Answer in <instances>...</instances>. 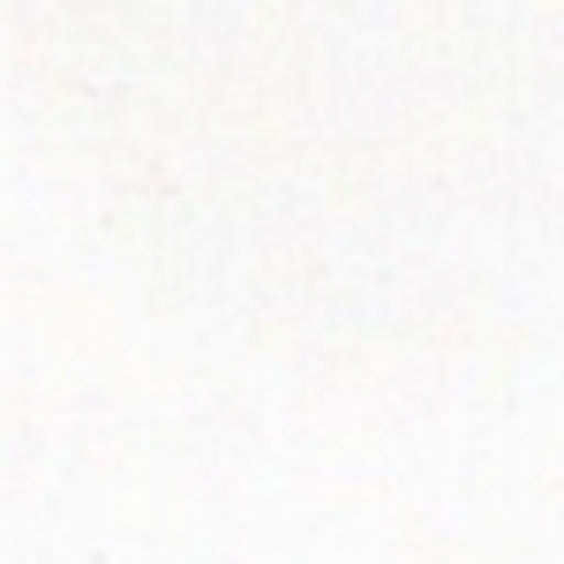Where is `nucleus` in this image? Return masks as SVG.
Wrapping results in <instances>:
<instances>
[]
</instances>
